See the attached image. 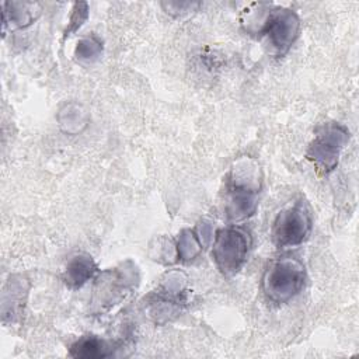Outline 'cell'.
<instances>
[{
    "instance_id": "1",
    "label": "cell",
    "mask_w": 359,
    "mask_h": 359,
    "mask_svg": "<svg viewBox=\"0 0 359 359\" xmlns=\"http://www.w3.org/2000/svg\"><path fill=\"white\" fill-rule=\"evenodd\" d=\"M262 185L261 168L248 156L237 158L226 180L224 215L230 223H238L251 217L259 203Z\"/></svg>"
},
{
    "instance_id": "2",
    "label": "cell",
    "mask_w": 359,
    "mask_h": 359,
    "mask_svg": "<svg viewBox=\"0 0 359 359\" xmlns=\"http://www.w3.org/2000/svg\"><path fill=\"white\" fill-rule=\"evenodd\" d=\"M243 25L247 32L265 35L279 56L287 53L300 32L299 15L286 7L264 6L262 11H248Z\"/></svg>"
},
{
    "instance_id": "3",
    "label": "cell",
    "mask_w": 359,
    "mask_h": 359,
    "mask_svg": "<svg viewBox=\"0 0 359 359\" xmlns=\"http://www.w3.org/2000/svg\"><path fill=\"white\" fill-rule=\"evenodd\" d=\"M95 285L90 299V310L94 314H102L121 304L139 285L137 266L125 261L115 268L98 272L94 278Z\"/></svg>"
},
{
    "instance_id": "4",
    "label": "cell",
    "mask_w": 359,
    "mask_h": 359,
    "mask_svg": "<svg viewBox=\"0 0 359 359\" xmlns=\"http://www.w3.org/2000/svg\"><path fill=\"white\" fill-rule=\"evenodd\" d=\"M306 282V268L294 257H282L272 261L261 280V289L266 300L283 304L297 296Z\"/></svg>"
},
{
    "instance_id": "5",
    "label": "cell",
    "mask_w": 359,
    "mask_h": 359,
    "mask_svg": "<svg viewBox=\"0 0 359 359\" xmlns=\"http://www.w3.org/2000/svg\"><path fill=\"white\" fill-rule=\"evenodd\" d=\"M252 245L250 231L238 226L219 229L213 236L212 258L224 276L236 275L245 264Z\"/></svg>"
},
{
    "instance_id": "6",
    "label": "cell",
    "mask_w": 359,
    "mask_h": 359,
    "mask_svg": "<svg viewBox=\"0 0 359 359\" xmlns=\"http://www.w3.org/2000/svg\"><path fill=\"white\" fill-rule=\"evenodd\" d=\"M313 229V213L309 203L300 198L287 203L276 215L272 227V243L279 247H296L307 240Z\"/></svg>"
},
{
    "instance_id": "7",
    "label": "cell",
    "mask_w": 359,
    "mask_h": 359,
    "mask_svg": "<svg viewBox=\"0 0 359 359\" xmlns=\"http://www.w3.org/2000/svg\"><path fill=\"white\" fill-rule=\"evenodd\" d=\"M351 139L349 129L338 122L323 123L307 147L306 157L314 167L328 174L337 168L339 157Z\"/></svg>"
},
{
    "instance_id": "8",
    "label": "cell",
    "mask_w": 359,
    "mask_h": 359,
    "mask_svg": "<svg viewBox=\"0 0 359 359\" xmlns=\"http://www.w3.org/2000/svg\"><path fill=\"white\" fill-rule=\"evenodd\" d=\"M185 278L181 272H170L164 276L160 286L150 294V314L157 323H165L177 314L187 302Z\"/></svg>"
},
{
    "instance_id": "9",
    "label": "cell",
    "mask_w": 359,
    "mask_h": 359,
    "mask_svg": "<svg viewBox=\"0 0 359 359\" xmlns=\"http://www.w3.org/2000/svg\"><path fill=\"white\" fill-rule=\"evenodd\" d=\"M28 289L29 283L25 278H22V275H13L8 279L3 292L1 304V314L4 323H14L17 318H20Z\"/></svg>"
},
{
    "instance_id": "10",
    "label": "cell",
    "mask_w": 359,
    "mask_h": 359,
    "mask_svg": "<svg viewBox=\"0 0 359 359\" xmlns=\"http://www.w3.org/2000/svg\"><path fill=\"white\" fill-rule=\"evenodd\" d=\"M119 349L118 341H109L98 335H83L70 346L69 355L79 359H102L115 355Z\"/></svg>"
},
{
    "instance_id": "11",
    "label": "cell",
    "mask_w": 359,
    "mask_h": 359,
    "mask_svg": "<svg viewBox=\"0 0 359 359\" xmlns=\"http://www.w3.org/2000/svg\"><path fill=\"white\" fill-rule=\"evenodd\" d=\"M98 272V266L91 255L76 254L67 261L62 278L69 287L79 289L90 279H94Z\"/></svg>"
},
{
    "instance_id": "12",
    "label": "cell",
    "mask_w": 359,
    "mask_h": 359,
    "mask_svg": "<svg viewBox=\"0 0 359 359\" xmlns=\"http://www.w3.org/2000/svg\"><path fill=\"white\" fill-rule=\"evenodd\" d=\"M36 4L34 3H21V1H11V3H3V29L6 31L7 27L11 29L15 28H24L34 22L36 13L35 8Z\"/></svg>"
},
{
    "instance_id": "13",
    "label": "cell",
    "mask_w": 359,
    "mask_h": 359,
    "mask_svg": "<svg viewBox=\"0 0 359 359\" xmlns=\"http://www.w3.org/2000/svg\"><path fill=\"white\" fill-rule=\"evenodd\" d=\"M203 247L205 245L202 244L195 230L184 229L178 234V238L175 243V261L189 262L202 252Z\"/></svg>"
},
{
    "instance_id": "14",
    "label": "cell",
    "mask_w": 359,
    "mask_h": 359,
    "mask_svg": "<svg viewBox=\"0 0 359 359\" xmlns=\"http://www.w3.org/2000/svg\"><path fill=\"white\" fill-rule=\"evenodd\" d=\"M59 125L67 133H77L87 125V115L76 104H69L59 112Z\"/></svg>"
},
{
    "instance_id": "15",
    "label": "cell",
    "mask_w": 359,
    "mask_h": 359,
    "mask_svg": "<svg viewBox=\"0 0 359 359\" xmlns=\"http://www.w3.org/2000/svg\"><path fill=\"white\" fill-rule=\"evenodd\" d=\"M101 53L102 42L94 35L81 38L74 48V56L81 62H94L101 56Z\"/></svg>"
},
{
    "instance_id": "16",
    "label": "cell",
    "mask_w": 359,
    "mask_h": 359,
    "mask_svg": "<svg viewBox=\"0 0 359 359\" xmlns=\"http://www.w3.org/2000/svg\"><path fill=\"white\" fill-rule=\"evenodd\" d=\"M87 17H88V4L84 3V1L74 3L73 8H72L70 18H69V24H67V27L65 29V34H63V38H67L72 34H74L86 22Z\"/></svg>"
}]
</instances>
